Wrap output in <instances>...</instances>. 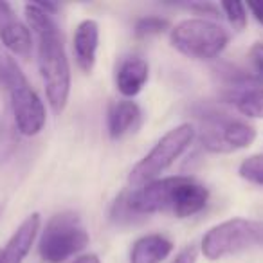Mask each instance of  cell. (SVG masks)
<instances>
[{
  "mask_svg": "<svg viewBox=\"0 0 263 263\" xmlns=\"http://www.w3.org/2000/svg\"><path fill=\"white\" fill-rule=\"evenodd\" d=\"M27 27L36 38L38 69L45 85L49 105L56 114H62L70 94V65L63 38L52 15L34 4H26Z\"/></svg>",
  "mask_w": 263,
  "mask_h": 263,
  "instance_id": "cell-1",
  "label": "cell"
},
{
  "mask_svg": "<svg viewBox=\"0 0 263 263\" xmlns=\"http://www.w3.org/2000/svg\"><path fill=\"white\" fill-rule=\"evenodd\" d=\"M126 193V204L136 216L154 213H172L177 218H190L204 211L209 202V190L193 177L157 179Z\"/></svg>",
  "mask_w": 263,
  "mask_h": 263,
  "instance_id": "cell-2",
  "label": "cell"
},
{
  "mask_svg": "<svg viewBox=\"0 0 263 263\" xmlns=\"http://www.w3.org/2000/svg\"><path fill=\"white\" fill-rule=\"evenodd\" d=\"M0 87L9 99V110L20 136H38L45 126V106L11 54L0 52Z\"/></svg>",
  "mask_w": 263,
  "mask_h": 263,
  "instance_id": "cell-3",
  "label": "cell"
},
{
  "mask_svg": "<svg viewBox=\"0 0 263 263\" xmlns=\"http://www.w3.org/2000/svg\"><path fill=\"white\" fill-rule=\"evenodd\" d=\"M195 117L198 121L202 146L211 154H233L249 148L256 139V128L252 124L215 106H198Z\"/></svg>",
  "mask_w": 263,
  "mask_h": 263,
  "instance_id": "cell-4",
  "label": "cell"
},
{
  "mask_svg": "<svg viewBox=\"0 0 263 263\" xmlns=\"http://www.w3.org/2000/svg\"><path fill=\"white\" fill-rule=\"evenodd\" d=\"M195 136H197V130L190 123H182L166 132L157 141V144L132 168L130 175H128V182L132 186L141 187L152 180L161 179L162 173L170 166L175 164L180 159V155L190 148Z\"/></svg>",
  "mask_w": 263,
  "mask_h": 263,
  "instance_id": "cell-5",
  "label": "cell"
},
{
  "mask_svg": "<svg viewBox=\"0 0 263 263\" xmlns=\"http://www.w3.org/2000/svg\"><path fill=\"white\" fill-rule=\"evenodd\" d=\"M172 45L184 56L209 62L222 54L229 44V33L205 18H187L172 27Z\"/></svg>",
  "mask_w": 263,
  "mask_h": 263,
  "instance_id": "cell-6",
  "label": "cell"
},
{
  "mask_svg": "<svg viewBox=\"0 0 263 263\" xmlns=\"http://www.w3.org/2000/svg\"><path fill=\"white\" fill-rule=\"evenodd\" d=\"M263 245V222L231 218L211 227L202 238V254L209 261Z\"/></svg>",
  "mask_w": 263,
  "mask_h": 263,
  "instance_id": "cell-7",
  "label": "cell"
},
{
  "mask_svg": "<svg viewBox=\"0 0 263 263\" xmlns=\"http://www.w3.org/2000/svg\"><path fill=\"white\" fill-rule=\"evenodd\" d=\"M88 241L90 236L76 213H58L45 223L38 251L45 263H63L83 251Z\"/></svg>",
  "mask_w": 263,
  "mask_h": 263,
  "instance_id": "cell-8",
  "label": "cell"
},
{
  "mask_svg": "<svg viewBox=\"0 0 263 263\" xmlns=\"http://www.w3.org/2000/svg\"><path fill=\"white\" fill-rule=\"evenodd\" d=\"M226 99L245 117L263 119V83L247 74H229Z\"/></svg>",
  "mask_w": 263,
  "mask_h": 263,
  "instance_id": "cell-9",
  "label": "cell"
},
{
  "mask_svg": "<svg viewBox=\"0 0 263 263\" xmlns=\"http://www.w3.org/2000/svg\"><path fill=\"white\" fill-rule=\"evenodd\" d=\"M42 226V218L38 213H31L26 220L18 226V229L13 233L6 247L0 251V263H22L24 258L29 254L34 240L38 236V231Z\"/></svg>",
  "mask_w": 263,
  "mask_h": 263,
  "instance_id": "cell-10",
  "label": "cell"
},
{
  "mask_svg": "<svg viewBox=\"0 0 263 263\" xmlns=\"http://www.w3.org/2000/svg\"><path fill=\"white\" fill-rule=\"evenodd\" d=\"M150 78L148 62L141 56H126L119 62L116 70V87L124 98H136Z\"/></svg>",
  "mask_w": 263,
  "mask_h": 263,
  "instance_id": "cell-11",
  "label": "cell"
},
{
  "mask_svg": "<svg viewBox=\"0 0 263 263\" xmlns=\"http://www.w3.org/2000/svg\"><path fill=\"white\" fill-rule=\"evenodd\" d=\"M99 45V26L96 20H83L74 31L72 47L76 63L85 74H90L96 67V52Z\"/></svg>",
  "mask_w": 263,
  "mask_h": 263,
  "instance_id": "cell-12",
  "label": "cell"
},
{
  "mask_svg": "<svg viewBox=\"0 0 263 263\" xmlns=\"http://www.w3.org/2000/svg\"><path fill=\"white\" fill-rule=\"evenodd\" d=\"M141 108L132 99H121L110 105L108 116H106V126L108 136L112 139H121L126 134L134 132L141 123Z\"/></svg>",
  "mask_w": 263,
  "mask_h": 263,
  "instance_id": "cell-13",
  "label": "cell"
},
{
  "mask_svg": "<svg viewBox=\"0 0 263 263\" xmlns=\"http://www.w3.org/2000/svg\"><path fill=\"white\" fill-rule=\"evenodd\" d=\"M173 252V241L162 234H146L134 243L130 263H162Z\"/></svg>",
  "mask_w": 263,
  "mask_h": 263,
  "instance_id": "cell-14",
  "label": "cell"
},
{
  "mask_svg": "<svg viewBox=\"0 0 263 263\" xmlns=\"http://www.w3.org/2000/svg\"><path fill=\"white\" fill-rule=\"evenodd\" d=\"M0 42L11 54L27 58L33 49V33L26 24L13 20L11 24L0 29Z\"/></svg>",
  "mask_w": 263,
  "mask_h": 263,
  "instance_id": "cell-15",
  "label": "cell"
},
{
  "mask_svg": "<svg viewBox=\"0 0 263 263\" xmlns=\"http://www.w3.org/2000/svg\"><path fill=\"white\" fill-rule=\"evenodd\" d=\"M170 27V22L162 16H144V18H139L136 22V27H134V33H136L137 38H152L157 36V34L166 33Z\"/></svg>",
  "mask_w": 263,
  "mask_h": 263,
  "instance_id": "cell-16",
  "label": "cell"
},
{
  "mask_svg": "<svg viewBox=\"0 0 263 263\" xmlns=\"http://www.w3.org/2000/svg\"><path fill=\"white\" fill-rule=\"evenodd\" d=\"M238 173L243 180L263 187V154L247 157L238 168Z\"/></svg>",
  "mask_w": 263,
  "mask_h": 263,
  "instance_id": "cell-17",
  "label": "cell"
},
{
  "mask_svg": "<svg viewBox=\"0 0 263 263\" xmlns=\"http://www.w3.org/2000/svg\"><path fill=\"white\" fill-rule=\"evenodd\" d=\"M220 9L226 15L233 29L243 31L247 26V6L243 2H220Z\"/></svg>",
  "mask_w": 263,
  "mask_h": 263,
  "instance_id": "cell-18",
  "label": "cell"
},
{
  "mask_svg": "<svg viewBox=\"0 0 263 263\" xmlns=\"http://www.w3.org/2000/svg\"><path fill=\"white\" fill-rule=\"evenodd\" d=\"M13 132H16L15 123L9 124L8 117H2L0 119V162H4L9 159V155L15 152V137H13Z\"/></svg>",
  "mask_w": 263,
  "mask_h": 263,
  "instance_id": "cell-19",
  "label": "cell"
},
{
  "mask_svg": "<svg viewBox=\"0 0 263 263\" xmlns=\"http://www.w3.org/2000/svg\"><path fill=\"white\" fill-rule=\"evenodd\" d=\"M249 62L254 70V78L263 83V44L261 42H256L251 49H249Z\"/></svg>",
  "mask_w": 263,
  "mask_h": 263,
  "instance_id": "cell-20",
  "label": "cell"
},
{
  "mask_svg": "<svg viewBox=\"0 0 263 263\" xmlns=\"http://www.w3.org/2000/svg\"><path fill=\"white\" fill-rule=\"evenodd\" d=\"M184 8L200 13V15H211V16H218L220 11V6L205 4V2H190V4H184Z\"/></svg>",
  "mask_w": 263,
  "mask_h": 263,
  "instance_id": "cell-21",
  "label": "cell"
},
{
  "mask_svg": "<svg viewBox=\"0 0 263 263\" xmlns=\"http://www.w3.org/2000/svg\"><path fill=\"white\" fill-rule=\"evenodd\" d=\"M198 252L195 247H186L177 254V258L173 259V263H197Z\"/></svg>",
  "mask_w": 263,
  "mask_h": 263,
  "instance_id": "cell-22",
  "label": "cell"
},
{
  "mask_svg": "<svg viewBox=\"0 0 263 263\" xmlns=\"http://www.w3.org/2000/svg\"><path fill=\"white\" fill-rule=\"evenodd\" d=\"M15 18V13H13L11 6L8 4V2H0V29L2 27H6L8 24H11Z\"/></svg>",
  "mask_w": 263,
  "mask_h": 263,
  "instance_id": "cell-23",
  "label": "cell"
},
{
  "mask_svg": "<svg viewBox=\"0 0 263 263\" xmlns=\"http://www.w3.org/2000/svg\"><path fill=\"white\" fill-rule=\"evenodd\" d=\"M245 6L251 11V15L256 18V22L263 26V2H247Z\"/></svg>",
  "mask_w": 263,
  "mask_h": 263,
  "instance_id": "cell-24",
  "label": "cell"
},
{
  "mask_svg": "<svg viewBox=\"0 0 263 263\" xmlns=\"http://www.w3.org/2000/svg\"><path fill=\"white\" fill-rule=\"evenodd\" d=\"M72 263H101V259L98 258L96 254H83L80 258H76Z\"/></svg>",
  "mask_w": 263,
  "mask_h": 263,
  "instance_id": "cell-25",
  "label": "cell"
},
{
  "mask_svg": "<svg viewBox=\"0 0 263 263\" xmlns=\"http://www.w3.org/2000/svg\"><path fill=\"white\" fill-rule=\"evenodd\" d=\"M0 216H2V208H0Z\"/></svg>",
  "mask_w": 263,
  "mask_h": 263,
  "instance_id": "cell-26",
  "label": "cell"
}]
</instances>
